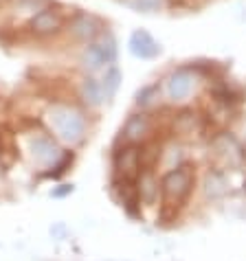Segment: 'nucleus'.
I'll list each match as a JSON object with an SVG mask.
<instances>
[{
  "label": "nucleus",
  "mask_w": 246,
  "mask_h": 261,
  "mask_svg": "<svg viewBox=\"0 0 246 261\" xmlns=\"http://www.w3.org/2000/svg\"><path fill=\"white\" fill-rule=\"evenodd\" d=\"M48 121L53 129L60 134L62 141L66 143H77L84 139L86 132V121L75 108L70 106H53V110L48 112Z\"/></svg>",
  "instance_id": "f257e3e1"
},
{
  "label": "nucleus",
  "mask_w": 246,
  "mask_h": 261,
  "mask_svg": "<svg viewBox=\"0 0 246 261\" xmlns=\"http://www.w3.org/2000/svg\"><path fill=\"white\" fill-rule=\"evenodd\" d=\"M117 57V48H114V40L110 35L101 38L95 44H90L86 50V66H90L92 70H97L101 66H108V64L114 62Z\"/></svg>",
  "instance_id": "f03ea898"
},
{
  "label": "nucleus",
  "mask_w": 246,
  "mask_h": 261,
  "mask_svg": "<svg viewBox=\"0 0 246 261\" xmlns=\"http://www.w3.org/2000/svg\"><path fill=\"white\" fill-rule=\"evenodd\" d=\"M64 16L57 9H53V7H44V9H40L38 13H33L31 22H29V27H31L33 33L38 35H51V33H57L60 29L64 27Z\"/></svg>",
  "instance_id": "7ed1b4c3"
},
{
  "label": "nucleus",
  "mask_w": 246,
  "mask_h": 261,
  "mask_svg": "<svg viewBox=\"0 0 246 261\" xmlns=\"http://www.w3.org/2000/svg\"><path fill=\"white\" fill-rule=\"evenodd\" d=\"M31 156L38 165L51 167V165H55L57 161H60L62 151L53 141L48 139V136H35L33 143H31Z\"/></svg>",
  "instance_id": "20e7f679"
},
{
  "label": "nucleus",
  "mask_w": 246,
  "mask_h": 261,
  "mask_svg": "<svg viewBox=\"0 0 246 261\" xmlns=\"http://www.w3.org/2000/svg\"><path fill=\"white\" fill-rule=\"evenodd\" d=\"M68 31L79 40H92L97 38L101 31V22L95 16H86V13H79L75 16V20L68 24Z\"/></svg>",
  "instance_id": "39448f33"
},
{
  "label": "nucleus",
  "mask_w": 246,
  "mask_h": 261,
  "mask_svg": "<svg viewBox=\"0 0 246 261\" xmlns=\"http://www.w3.org/2000/svg\"><path fill=\"white\" fill-rule=\"evenodd\" d=\"M82 97L88 106H99L104 99H108L106 90H104V84L97 82V79H86L82 84Z\"/></svg>",
  "instance_id": "423d86ee"
},
{
  "label": "nucleus",
  "mask_w": 246,
  "mask_h": 261,
  "mask_svg": "<svg viewBox=\"0 0 246 261\" xmlns=\"http://www.w3.org/2000/svg\"><path fill=\"white\" fill-rule=\"evenodd\" d=\"M0 3H3V0H0Z\"/></svg>",
  "instance_id": "0eeeda50"
}]
</instances>
